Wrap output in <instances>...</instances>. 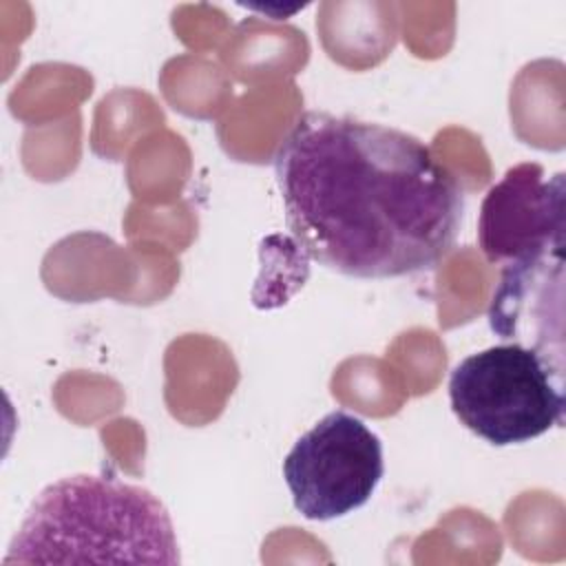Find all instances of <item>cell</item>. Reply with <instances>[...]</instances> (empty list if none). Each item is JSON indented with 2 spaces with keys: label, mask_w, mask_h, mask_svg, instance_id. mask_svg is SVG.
Listing matches in <instances>:
<instances>
[{
  "label": "cell",
  "mask_w": 566,
  "mask_h": 566,
  "mask_svg": "<svg viewBox=\"0 0 566 566\" xmlns=\"http://www.w3.org/2000/svg\"><path fill=\"white\" fill-rule=\"evenodd\" d=\"M274 175L298 250L345 276L429 270L460 232L455 175L422 139L385 124L307 111L281 142Z\"/></svg>",
  "instance_id": "1"
},
{
  "label": "cell",
  "mask_w": 566,
  "mask_h": 566,
  "mask_svg": "<svg viewBox=\"0 0 566 566\" xmlns=\"http://www.w3.org/2000/svg\"><path fill=\"white\" fill-rule=\"evenodd\" d=\"M166 506L137 484L77 473L31 502L2 559L11 564H179Z\"/></svg>",
  "instance_id": "2"
},
{
  "label": "cell",
  "mask_w": 566,
  "mask_h": 566,
  "mask_svg": "<svg viewBox=\"0 0 566 566\" xmlns=\"http://www.w3.org/2000/svg\"><path fill=\"white\" fill-rule=\"evenodd\" d=\"M449 400L455 418L482 440L528 442L564 424V367L522 343L493 345L453 367Z\"/></svg>",
  "instance_id": "3"
},
{
  "label": "cell",
  "mask_w": 566,
  "mask_h": 566,
  "mask_svg": "<svg viewBox=\"0 0 566 566\" xmlns=\"http://www.w3.org/2000/svg\"><path fill=\"white\" fill-rule=\"evenodd\" d=\"M385 473L380 438L354 413L332 411L305 431L283 460L294 509L314 522L365 506Z\"/></svg>",
  "instance_id": "4"
},
{
  "label": "cell",
  "mask_w": 566,
  "mask_h": 566,
  "mask_svg": "<svg viewBox=\"0 0 566 566\" xmlns=\"http://www.w3.org/2000/svg\"><path fill=\"white\" fill-rule=\"evenodd\" d=\"M564 172L517 164L491 186L480 210V248L495 265L564 250Z\"/></svg>",
  "instance_id": "5"
}]
</instances>
